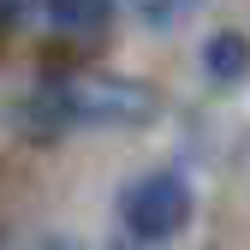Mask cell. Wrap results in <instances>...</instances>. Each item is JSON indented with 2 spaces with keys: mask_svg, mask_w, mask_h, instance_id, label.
I'll return each mask as SVG.
<instances>
[{
  "mask_svg": "<svg viewBox=\"0 0 250 250\" xmlns=\"http://www.w3.org/2000/svg\"><path fill=\"white\" fill-rule=\"evenodd\" d=\"M48 18L66 24V30H102L113 12H107V6H48Z\"/></svg>",
  "mask_w": 250,
  "mask_h": 250,
  "instance_id": "4",
  "label": "cell"
},
{
  "mask_svg": "<svg viewBox=\"0 0 250 250\" xmlns=\"http://www.w3.org/2000/svg\"><path fill=\"white\" fill-rule=\"evenodd\" d=\"M161 113L149 83L113 78V72H72L48 78L18 102V119L30 137H60L66 125H149Z\"/></svg>",
  "mask_w": 250,
  "mask_h": 250,
  "instance_id": "1",
  "label": "cell"
},
{
  "mask_svg": "<svg viewBox=\"0 0 250 250\" xmlns=\"http://www.w3.org/2000/svg\"><path fill=\"white\" fill-rule=\"evenodd\" d=\"M203 72L214 83H238L250 72V36H238V30H214V36L203 42Z\"/></svg>",
  "mask_w": 250,
  "mask_h": 250,
  "instance_id": "3",
  "label": "cell"
},
{
  "mask_svg": "<svg viewBox=\"0 0 250 250\" xmlns=\"http://www.w3.org/2000/svg\"><path fill=\"white\" fill-rule=\"evenodd\" d=\"M119 221H125V232H131L137 244L173 238L185 221H191V185H185L179 173H143V179H131L125 197H119Z\"/></svg>",
  "mask_w": 250,
  "mask_h": 250,
  "instance_id": "2",
  "label": "cell"
}]
</instances>
